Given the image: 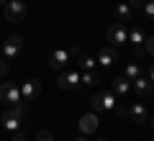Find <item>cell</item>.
<instances>
[{
	"label": "cell",
	"mask_w": 154,
	"mask_h": 141,
	"mask_svg": "<svg viewBox=\"0 0 154 141\" xmlns=\"http://www.w3.org/2000/svg\"><path fill=\"white\" fill-rule=\"evenodd\" d=\"M98 141H108V139H98Z\"/></svg>",
	"instance_id": "33"
},
{
	"label": "cell",
	"mask_w": 154,
	"mask_h": 141,
	"mask_svg": "<svg viewBox=\"0 0 154 141\" xmlns=\"http://www.w3.org/2000/svg\"><path fill=\"white\" fill-rule=\"evenodd\" d=\"M77 67H80L82 72L95 69V67H98V59H93L90 54H77Z\"/></svg>",
	"instance_id": "17"
},
{
	"label": "cell",
	"mask_w": 154,
	"mask_h": 141,
	"mask_svg": "<svg viewBox=\"0 0 154 141\" xmlns=\"http://www.w3.org/2000/svg\"><path fill=\"white\" fill-rule=\"evenodd\" d=\"M5 3H8V0H0V8H3V5H5Z\"/></svg>",
	"instance_id": "32"
},
{
	"label": "cell",
	"mask_w": 154,
	"mask_h": 141,
	"mask_svg": "<svg viewBox=\"0 0 154 141\" xmlns=\"http://www.w3.org/2000/svg\"><path fill=\"white\" fill-rule=\"evenodd\" d=\"M144 57H146V49H144V46H134V59H139V62H141Z\"/></svg>",
	"instance_id": "25"
},
{
	"label": "cell",
	"mask_w": 154,
	"mask_h": 141,
	"mask_svg": "<svg viewBox=\"0 0 154 141\" xmlns=\"http://www.w3.org/2000/svg\"><path fill=\"white\" fill-rule=\"evenodd\" d=\"M75 141H88V139H85V133H82V136H77V139H75Z\"/></svg>",
	"instance_id": "30"
},
{
	"label": "cell",
	"mask_w": 154,
	"mask_h": 141,
	"mask_svg": "<svg viewBox=\"0 0 154 141\" xmlns=\"http://www.w3.org/2000/svg\"><path fill=\"white\" fill-rule=\"evenodd\" d=\"M149 126H152V128H154V118H149Z\"/></svg>",
	"instance_id": "31"
},
{
	"label": "cell",
	"mask_w": 154,
	"mask_h": 141,
	"mask_svg": "<svg viewBox=\"0 0 154 141\" xmlns=\"http://www.w3.org/2000/svg\"><path fill=\"white\" fill-rule=\"evenodd\" d=\"M116 62H118V51H116L113 46H103V49L98 51V64H103V67H113Z\"/></svg>",
	"instance_id": "12"
},
{
	"label": "cell",
	"mask_w": 154,
	"mask_h": 141,
	"mask_svg": "<svg viewBox=\"0 0 154 141\" xmlns=\"http://www.w3.org/2000/svg\"><path fill=\"white\" fill-rule=\"evenodd\" d=\"M36 141H54V136H51V131H38Z\"/></svg>",
	"instance_id": "24"
},
{
	"label": "cell",
	"mask_w": 154,
	"mask_h": 141,
	"mask_svg": "<svg viewBox=\"0 0 154 141\" xmlns=\"http://www.w3.org/2000/svg\"><path fill=\"white\" fill-rule=\"evenodd\" d=\"M110 90H113L116 95H128V92L134 90V82L128 80L126 75H121V77H116V80H113V87H110Z\"/></svg>",
	"instance_id": "13"
},
{
	"label": "cell",
	"mask_w": 154,
	"mask_h": 141,
	"mask_svg": "<svg viewBox=\"0 0 154 141\" xmlns=\"http://www.w3.org/2000/svg\"><path fill=\"white\" fill-rule=\"evenodd\" d=\"M95 82H100V80H98V72H95V69L82 72V85H95Z\"/></svg>",
	"instance_id": "20"
},
{
	"label": "cell",
	"mask_w": 154,
	"mask_h": 141,
	"mask_svg": "<svg viewBox=\"0 0 154 141\" xmlns=\"http://www.w3.org/2000/svg\"><path fill=\"white\" fill-rule=\"evenodd\" d=\"M11 141H26V136H23L21 131H16V133H13V139H11Z\"/></svg>",
	"instance_id": "29"
},
{
	"label": "cell",
	"mask_w": 154,
	"mask_h": 141,
	"mask_svg": "<svg viewBox=\"0 0 154 141\" xmlns=\"http://www.w3.org/2000/svg\"><path fill=\"white\" fill-rule=\"evenodd\" d=\"M141 11H144V16H146V21H154V0H146Z\"/></svg>",
	"instance_id": "22"
},
{
	"label": "cell",
	"mask_w": 154,
	"mask_h": 141,
	"mask_svg": "<svg viewBox=\"0 0 154 141\" xmlns=\"http://www.w3.org/2000/svg\"><path fill=\"white\" fill-rule=\"evenodd\" d=\"M3 16L11 23H21V21H26V16H28V5L23 0H8L5 5H3Z\"/></svg>",
	"instance_id": "3"
},
{
	"label": "cell",
	"mask_w": 154,
	"mask_h": 141,
	"mask_svg": "<svg viewBox=\"0 0 154 141\" xmlns=\"http://www.w3.org/2000/svg\"><path fill=\"white\" fill-rule=\"evenodd\" d=\"M0 123H3V128H5V131H13V133L21 128V118H18V115H11L8 110L0 115Z\"/></svg>",
	"instance_id": "15"
},
{
	"label": "cell",
	"mask_w": 154,
	"mask_h": 141,
	"mask_svg": "<svg viewBox=\"0 0 154 141\" xmlns=\"http://www.w3.org/2000/svg\"><path fill=\"white\" fill-rule=\"evenodd\" d=\"M8 77V59H0V80Z\"/></svg>",
	"instance_id": "26"
},
{
	"label": "cell",
	"mask_w": 154,
	"mask_h": 141,
	"mask_svg": "<svg viewBox=\"0 0 154 141\" xmlns=\"http://www.w3.org/2000/svg\"><path fill=\"white\" fill-rule=\"evenodd\" d=\"M77 54H80V51H77V46H69V49H57V51H51L49 54V69H54V72H62L64 69L67 64H69L72 59H77Z\"/></svg>",
	"instance_id": "2"
},
{
	"label": "cell",
	"mask_w": 154,
	"mask_h": 141,
	"mask_svg": "<svg viewBox=\"0 0 154 141\" xmlns=\"http://www.w3.org/2000/svg\"><path fill=\"white\" fill-rule=\"evenodd\" d=\"M128 121L131 123H149V110L144 103H128Z\"/></svg>",
	"instance_id": "8"
},
{
	"label": "cell",
	"mask_w": 154,
	"mask_h": 141,
	"mask_svg": "<svg viewBox=\"0 0 154 141\" xmlns=\"http://www.w3.org/2000/svg\"><path fill=\"white\" fill-rule=\"evenodd\" d=\"M21 49H23V36H8L5 41H3V59H16L18 54H21Z\"/></svg>",
	"instance_id": "7"
},
{
	"label": "cell",
	"mask_w": 154,
	"mask_h": 141,
	"mask_svg": "<svg viewBox=\"0 0 154 141\" xmlns=\"http://www.w3.org/2000/svg\"><path fill=\"white\" fill-rule=\"evenodd\" d=\"M123 75H126L128 77V80H136V77H141V67H139L136 64V62H128V64H126V69H123Z\"/></svg>",
	"instance_id": "18"
},
{
	"label": "cell",
	"mask_w": 154,
	"mask_h": 141,
	"mask_svg": "<svg viewBox=\"0 0 154 141\" xmlns=\"http://www.w3.org/2000/svg\"><path fill=\"white\" fill-rule=\"evenodd\" d=\"M113 113L116 115H118V118H121V121H128V103H118V105H116V110H113Z\"/></svg>",
	"instance_id": "21"
},
{
	"label": "cell",
	"mask_w": 154,
	"mask_h": 141,
	"mask_svg": "<svg viewBox=\"0 0 154 141\" xmlns=\"http://www.w3.org/2000/svg\"><path fill=\"white\" fill-rule=\"evenodd\" d=\"M134 90L139 92V95H141V98H152L154 95V82L149 80V77H136V80H134Z\"/></svg>",
	"instance_id": "10"
},
{
	"label": "cell",
	"mask_w": 154,
	"mask_h": 141,
	"mask_svg": "<svg viewBox=\"0 0 154 141\" xmlns=\"http://www.w3.org/2000/svg\"><path fill=\"white\" fill-rule=\"evenodd\" d=\"M8 113H11V115H18V118H23V115L28 113V103H26V100H21V103L11 105V108H8Z\"/></svg>",
	"instance_id": "19"
},
{
	"label": "cell",
	"mask_w": 154,
	"mask_h": 141,
	"mask_svg": "<svg viewBox=\"0 0 154 141\" xmlns=\"http://www.w3.org/2000/svg\"><path fill=\"white\" fill-rule=\"evenodd\" d=\"M116 105H118V98H116L113 90H98L90 98V108H93V113H105V110H116Z\"/></svg>",
	"instance_id": "1"
},
{
	"label": "cell",
	"mask_w": 154,
	"mask_h": 141,
	"mask_svg": "<svg viewBox=\"0 0 154 141\" xmlns=\"http://www.w3.org/2000/svg\"><path fill=\"white\" fill-rule=\"evenodd\" d=\"M128 41L134 44V46H144V41H146V36H144V31L139 26H134V23H128Z\"/></svg>",
	"instance_id": "16"
},
{
	"label": "cell",
	"mask_w": 154,
	"mask_h": 141,
	"mask_svg": "<svg viewBox=\"0 0 154 141\" xmlns=\"http://www.w3.org/2000/svg\"><path fill=\"white\" fill-rule=\"evenodd\" d=\"M21 100H23L21 87H16L13 82H3V85H0V103L16 105V103H21Z\"/></svg>",
	"instance_id": "5"
},
{
	"label": "cell",
	"mask_w": 154,
	"mask_h": 141,
	"mask_svg": "<svg viewBox=\"0 0 154 141\" xmlns=\"http://www.w3.org/2000/svg\"><path fill=\"white\" fill-rule=\"evenodd\" d=\"M57 85L62 87V90H75L77 85H82V72H77V69H69L59 72V77H57Z\"/></svg>",
	"instance_id": "6"
},
{
	"label": "cell",
	"mask_w": 154,
	"mask_h": 141,
	"mask_svg": "<svg viewBox=\"0 0 154 141\" xmlns=\"http://www.w3.org/2000/svg\"><path fill=\"white\" fill-rule=\"evenodd\" d=\"M113 16H116V21L128 23V21H131V16H134V8H131V5H126V3H118V5L113 8Z\"/></svg>",
	"instance_id": "14"
},
{
	"label": "cell",
	"mask_w": 154,
	"mask_h": 141,
	"mask_svg": "<svg viewBox=\"0 0 154 141\" xmlns=\"http://www.w3.org/2000/svg\"><path fill=\"white\" fill-rule=\"evenodd\" d=\"M144 49H146L149 57H154V36H146V41H144Z\"/></svg>",
	"instance_id": "23"
},
{
	"label": "cell",
	"mask_w": 154,
	"mask_h": 141,
	"mask_svg": "<svg viewBox=\"0 0 154 141\" xmlns=\"http://www.w3.org/2000/svg\"><path fill=\"white\" fill-rule=\"evenodd\" d=\"M38 92H41V82H38V80H26V82L21 85V95H23L26 103H31Z\"/></svg>",
	"instance_id": "11"
},
{
	"label": "cell",
	"mask_w": 154,
	"mask_h": 141,
	"mask_svg": "<svg viewBox=\"0 0 154 141\" xmlns=\"http://www.w3.org/2000/svg\"><path fill=\"white\" fill-rule=\"evenodd\" d=\"M98 126H100V118H98V113H93V110L85 113L82 118H80V131H82L85 136H88V133H95Z\"/></svg>",
	"instance_id": "9"
},
{
	"label": "cell",
	"mask_w": 154,
	"mask_h": 141,
	"mask_svg": "<svg viewBox=\"0 0 154 141\" xmlns=\"http://www.w3.org/2000/svg\"><path fill=\"white\" fill-rule=\"evenodd\" d=\"M146 77L154 82V62H149V69H146Z\"/></svg>",
	"instance_id": "28"
},
{
	"label": "cell",
	"mask_w": 154,
	"mask_h": 141,
	"mask_svg": "<svg viewBox=\"0 0 154 141\" xmlns=\"http://www.w3.org/2000/svg\"><path fill=\"white\" fill-rule=\"evenodd\" d=\"M144 3H146V0H126V5H131L134 11H136V8H144Z\"/></svg>",
	"instance_id": "27"
},
{
	"label": "cell",
	"mask_w": 154,
	"mask_h": 141,
	"mask_svg": "<svg viewBox=\"0 0 154 141\" xmlns=\"http://www.w3.org/2000/svg\"><path fill=\"white\" fill-rule=\"evenodd\" d=\"M105 38H108L110 46H121V44H126V41H128V23H123V21H113V23L108 26Z\"/></svg>",
	"instance_id": "4"
}]
</instances>
